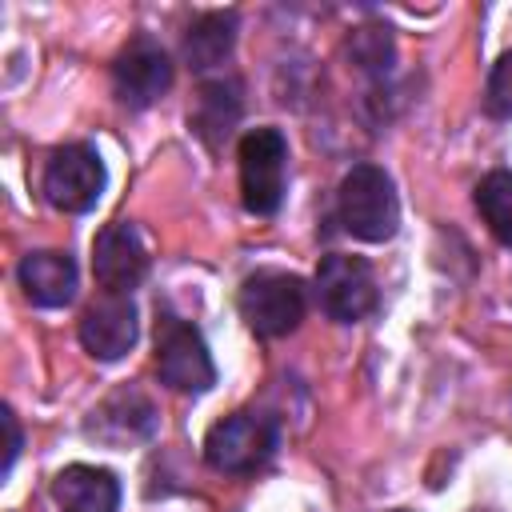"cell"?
Masks as SVG:
<instances>
[{
	"mask_svg": "<svg viewBox=\"0 0 512 512\" xmlns=\"http://www.w3.org/2000/svg\"><path fill=\"white\" fill-rule=\"evenodd\" d=\"M336 212L348 236L364 244H384L400 228V200L392 176L376 164H352L336 192Z\"/></svg>",
	"mask_w": 512,
	"mask_h": 512,
	"instance_id": "obj_1",
	"label": "cell"
},
{
	"mask_svg": "<svg viewBox=\"0 0 512 512\" xmlns=\"http://www.w3.org/2000/svg\"><path fill=\"white\" fill-rule=\"evenodd\" d=\"M236 308L244 316V324L256 336H288L296 332V324L304 320L308 308V288L296 272H280V268H260L252 276H244L240 292H236Z\"/></svg>",
	"mask_w": 512,
	"mask_h": 512,
	"instance_id": "obj_2",
	"label": "cell"
},
{
	"mask_svg": "<svg viewBox=\"0 0 512 512\" xmlns=\"http://www.w3.org/2000/svg\"><path fill=\"white\" fill-rule=\"evenodd\" d=\"M276 448H280L276 420L256 416V412H232L216 420L204 436V460L228 476H248L264 468L276 456Z\"/></svg>",
	"mask_w": 512,
	"mask_h": 512,
	"instance_id": "obj_3",
	"label": "cell"
},
{
	"mask_svg": "<svg viewBox=\"0 0 512 512\" xmlns=\"http://www.w3.org/2000/svg\"><path fill=\"white\" fill-rule=\"evenodd\" d=\"M240 200L252 216H272L284 200L288 176V140L280 128H252L240 136Z\"/></svg>",
	"mask_w": 512,
	"mask_h": 512,
	"instance_id": "obj_4",
	"label": "cell"
},
{
	"mask_svg": "<svg viewBox=\"0 0 512 512\" xmlns=\"http://www.w3.org/2000/svg\"><path fill=\"white\" fill-rule=\"evenodd\" d=\"M104 184H108V172H104V160L92 144H64L48 156L44 164V200L56 208V212H92L96 200L104 196Z\"/></svg>",
	"mask_w": 512,
	"mask_h": 512,
	"instance_id": "obj_5",
	"label": "cell"
},
{
	"mask_svg": "<svg viewBox=\"0 0 512 512\" xmlns=\"http://www.w3.org/2000/svg\"><path fill=\"white\" fill-rule=\"evenodd\" d=\"M156 372L172 392L196 396L216 384V364L204 336L176 316H164L156 324Z\"/></svg>",
	"mask_w": 512,
	"mask_h": 512,
	"instance_id": "obj_6",
	"label": "cell"
},
{
	"mask_svg": "<svg viewBox=\"0 0 512 512\" xmlns=\"http://www.w3.org/2000/svg\"><path fill=\"white\" fill-rule=\"evenodd\" d=\"M316 300L336 324H356V320L372 316L380 292H376V276H372L368 260L328 252L316 268Z\"/></svg>",
	"mask_w": 512,
	"mask_h": 512,
	"instance_id": "obj_7",
	"label": "cell"
},
{
	"mask_svg": "<svg viewBox=\"0 0 512 512\" xmlns=\"http://www.w3.org/2000/svg\"><path fill=\"white\" fill-rule=\"evenodd\" d=\"M168 84H172V60L152 36H136L120 48V56L112 64V88H116L120 104L148 108L168 92Z\"/></svg>",
	"mask_w": 512,
	"mask_h": 512,
	"instance_id": "obj_8",
	"label": "cell"
},
{
	"mask_svg": "<svg viewBox=\"0 0 512 512\" xmlns=\"http://www.w3.org/2000/svg\"><path fill=\"white\" fill-rule=\"evenodd\" d=\"M92 272H96V284L116 296H128L148 276V248L136 224L116 220L92 240Z\"/></svg>",
	"mask_w": 512,
	"mask_h": 512,
	"instance_id": "obj_9",
	"label": "cell"
},
{
	"mask_svg": "<svg viewBox=\"0 0 512 512\" xmlns=\"http://www.w3.org/2000/svg\"><path fill=\"white\" fill-rule=\"evenodd\" d=\"M136 332H140V324H136L132 296L104 292L80 316V344L96 360H120V356H128L132 344H136Z\"/></svg>",
	"mask_w": 512,
	"mask_h": 512,
	"instance_id": "obj_10",
	"label": "cell"
},
{
	"mask_svg": "<svg viewBox=\"0 0 512 512\" xmlns=\"http://www.w3.org/2000/svg\"><path fill=\"white\" fill-rule=\"evenodd\" d=\"M160 428V416L152 408V400L140 392V388H120L112 392L100 408H92V420L84 424L88 436L112 444V448H124V444H140V440H152Z\"/></svg>",
	"mask_w": 512,
	"mask_h": 512,
	"instance_id": "obj_11",
	"label": "cell"
},
{
	"mask_svg": "<svg viewBox=\"0 0 512 512\" xmlns=\"http://www.w3.org/2000/svg\"><path fill=\"white\" fill-rule=\"evenodd\" d=\"M52 500L60 512H116L120 508V480L96 464H68L52 480Z\"/></svg>",
	"mask_w": 512,
	"mask_h": 512,
	"instance_id": "obj_12",
	"label": "cell"
},
{
	"mask_svg": "<svg viewBox=\"0 0 512 512\" xmlns=\"http://www.w3.org/2000/svg\"><path fill=\"white\" fill-rule=\"evenodd\" d=\"M20 288L36 308H64L76 296V264L68 252H28L20 260Z\"/></svg>",
	"mask_w": 512,
	"mask_h": 512,
	"instance_id": "obj_13",
	"label": "cell"
},
{
	"mask_svg": "<svg viewBox=\"0 0 512 512\" xmlns=\"http://www.w3.org/2000/svg\"><path fill=\"white\" fill-rule=\"evenodd\" d=\"M236 120H240V84L236 80H208V84H200L188 124H192V132L212 152L232 136Z\"/></svg>",
	"mask_w": 512,
	"mask_h": 512,
	"instance_id": "obj_14",
	"label": "cell"
},
{
	"mask_svg": "<svg viewBox=\"0 0 512 512\" xmlns=\"http://www.w3.org/2000/svg\"><path fill=\"white\" fill-rule=\"evenodd\" d=\"M236 44V12H204L192 20L188 36H184V56L196 72L216 68L220 60H228Z\"/></svg>",
	"mask_w": 512,
	"mask_h": 512,
	"instance_id": "obj_15",
	"label": "cell"
},
{
	"mask_svg": "<svg viewBox=\"0 0 512 512\" xmlns=\"http://www.w3.org/2000/svg\"><path fill=\"white\" fill-rule=\"evenodd\" d=\"M476 208L488 224V232L512 248V172L496 168L476 184Z\"/></svg>",
	"mask_w": 512,
	"mask_h": 512,
	"instance_id": "obj_16",
	"label": "cell"
},
{
	"mask_svg": "<svg viewBox=\"0 0 512 512\" xmlns=\"http://www.w3.org/2000/svg\"><path fill=\"white\" fill-rule=\"evenodd\" d=\"M484 108H488V116H496V120H508V116H512V48H508V52L492 64V72H488Z\"/></svg>",
	"mask_w": 512,
	"mask_h": 512,
	"instance_id": "obj_17",
	"label": "cell"
},
{
	"mask_svg": "<svg viewBox=\"0 0 512 512\" xmlns=\"http://www.w3.org/2000/svg\"><path fill=\"white\" fill-rule=\"evenodd\" d=\"M0 420H4V432H8V448H4V476H8V472H12V464H16V456H20L24 436H20V424H16V412H12V408H4V412H0Z\"/></svg>",
	"mask_w": 512,
	"mask_h": 512,
	"instance_id": "obj_18",
	"label": "cell"
},
{
	"mask_svg": "<svg viewBox=\"0 0 512 512\" xmlns=\"http://www.w3.org/2000/svg\"><path fill=\"white\" fill-rule=\"evenodd\" d=\"M400 512H404V508H400Z\"/></svg>",
	"mask_w": 512,
	"mask_h": 512,
	"instance_id": "obj_19",
	"label": "cell"
}]
</instances>
